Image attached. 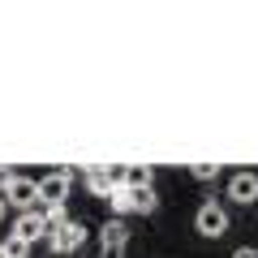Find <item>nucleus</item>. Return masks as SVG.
Masks as SVG:
<instances>
[{"label":"nucleus","instance_id":"f257e3e1","mask_svg":"<svg viewBox=\"0 0 258 258\" xmlns=\"http://www.w3.org/2000/svg\"><path fill=\"white\" fill-rule=\"evenodd\" d=\"M194 228L203 232V237H211V241H220L224 232H228V211H224L215 198H207L198 211H194Z\"/></svg>","mask_w":258,"mask_h":258},{"label":"nucleus","instance_id":"f03ea898","mask_svg":"<svg viewBox=\"0 0 258 258\" xmlns=\"http://www.w3.org/2000/svg\"><path fill=\"white\" fill-rule=\"evenodd\" d=\"M69 185H74V168H56V172H47L43 181H39V203H43V207H64Z\"/></svg>","mask_w":258,"mask_h":258},{"label":"nucleus","instance_id":"7ed1b4c3","mask_svg":"<svg viewBox=\"0 0 258 258\" xmlns=\"http://www.w3.org/2000/svg\"><path fill=\"white\" fill-rule=\"evenodd\" d=\"M125 245H129V224L116 220V215H108L103 228H99V249H103V258H120V254H125Z\"/></svg>","mask_w":258,"mask_h":258},{"label":"nucleus","instance_id":"20e7f679","mask_svg":"<svg viewBox=\"0 0 258 258\" xmlns=\"http://www.w3.org/2000/svg\"><path fill=\"white\" fill-rule=\"evenodd\" d=\"M5 203H9L13 211H35V203H39V181H35V176H13L9 189H5Z\"/></svg>","mask_w":258,"mask_h":258},{"label":"nucleus","instance_id":"39448f33","mask_svg":"<svg viewBox=\"0 0 258 258\" xmlns=\"http://www.w3.org/2000/svg\"><path fill=\"white\" fill-rule=\"evenodd\" d=\"M86 237H91V232H86V224H82V220H69L60 232H52V237H47V245H52L60 258H69L74 249H82V245H86Z\"/></svg>","mask_w":258,"mask_h":258},{"label":"nucleus","instance_id":"423d86ee","mask_svg":"<svg viewBox=\"0 0 258 258\" xmlns=\"http://www.w3.org/2000/svg\"><path fill=\"white\" fill-rule=\"evenodd\" d=\"M228 198L237 207H254L258 203V172H232L228 176Z\"/></svg>","mask_w":258,"mask_h":258},{"label":"nucleus","instance_id":"0eeeda50","mask_svg":"<svg viewBox=\"0 0 258 258\" xmlns=\"http://www.w3.org/2000/svg\"><path fill=\"white\" fill-rule=\"evenodd\" d=\"M13 237H22V241H47V220H43V211H22L18 215V224H13Z\"/></svg>","mask_w":258,"mask_h":258},{"label":"nucleus","instance_id":"6e6552de","mask_svg":"<svg viewBox=\"0 0 258 258\" xmlns=\"http://www.w3.org/2000/svg\"><path fill=\"white\" fill-rule=\"evenodd\" d=\"M82 185L95 194V198H108V194H112V176H108V168H82Z\"/></svg>","mask_w":258,"mask_h":258},{"label":"nucleus","instance_id":"1a4fd4ad","mask_svg":"<svg viewBox=\"0 0 258 258\" xmlns=\"http://www.w3.org/2000/svg\"><path fill=\"white\" fill-rule=\"evenodd\" d=\"M103 203H108V211L120 220V215H129V211H134V189H129V185H112V194L103 198Z\"/></svg>","mask_w":258,"mask_h":258},{"label":"nucleus","instance_id":"9d476101","mask_svg":"<svg viewBox=\"0 0 258 258\" xmlns=\"http://www.w3.org/2000/svg\"><path fill=\"white\" fill-rule=\"evenodd\" d=\"M125 185L129 189H151V185H155V168L151 164H129L125 168Z\"/></svg>","mask_w":258,"mask_h":258},{"label":"nucleus","instance_id":"9b49d317","mask_svg":"<svg viewBox=\"0 0 258 258\" xmlns=\"http://www.w3.org/2000/svg\"><path fill=\"white\" fill-rule=\"evenodd\" d=\"M134 211H138V215H155V211H159L155 185H151V189H134Z\"/></svg>","mask_w":258,"mask_h":258},{"label":"nucleus","instance_id":"f8f14e48","mask_svg":"<svg viewBox=\"0 0 258 258\" xmlns=\"http://www.w3.org/2000/svg\"><path fill=\"white\" fill-rule=\"evenodd\" d=\"M43 220H47V237H52V232H60L64 224L74 220V215L64 211V207H43Z\"/></svg>","mask_w":258,"mask_h":258},{"label":"nucleus","instance_id":"ddd939ff","mask_svg":"<svg viewBox=\"0 0 258 258\" xmlns=\"http://www.w3.org/2000/svg\"><path fill=\"white\" fill-rule=\"evenodd\" d=\"M5 254H9V258H30V241H22V237H13V232H9V241H5Z\"/></svg>","mask_w":258,"mask_h":258},{"label":"nucleus","instance_id":"4468645a","mask_svg":"<svg viewBox=\"0 0 258 258\" xmlns=\"http://www.w3.org/2000/svg\"><path fill=\"white\" fill-rule=\"evenodd\" d=\"M189 172H194V181H215L220 176V164H194Z\"/></svg>","mask_w":258,"mask_h":258},{"label":"nucleus","instance_id":"2eb2a0df","mask_svg":"<svg viewBox=\"0 0 258 258\" xmlns=\"http://www.w3.org/2000/svg\"><path fill=\"white\" fill-rule=\"evenodd\" d=\"M232 258H258V249L254 245H237V249H232Z\"/></svg>","mask_w":258,"mask_h":258},{"label":"nucleus","instance_id":"dca6fc26","mask_svg":"<svg viewBox=\"0 0 258 258\" xmlns=\"http://www.w3.org/2000/svg\"><path fill=\"white\" fill-rule=\"evenodd\" d=\"M13 176H18V172H9V168H0V194L9 189V181H13Z\"/></svg>","mask_w":258,"mask_h":258},{"label":"nucleus","instance_id":"f3484780","mask_svg":"<svg viewBox=\"0 0 258 258\" xmlns=\"http://www.w3.org/2000/svg\"><path fill=\"white\" fill-rule=\"evenodd\" d=\"M5 215H9V203H5V194H0V220H5Z\"/></svg>","mask_w":258,"mask_h":258},{"label":"nucleus","instance_id":"a211bd4d","mask_svg":"<svg viewBox=\"0 0 258 258\" xmlns=\"http://www.w3.org/2000/svg\"><path fill=\"white\" fill-rule=\"evenodd\" d=\"M0 258H9V254H5V245H0Z\"/></svg>","mask_w":258,"mask_h":258}]
</instances>
